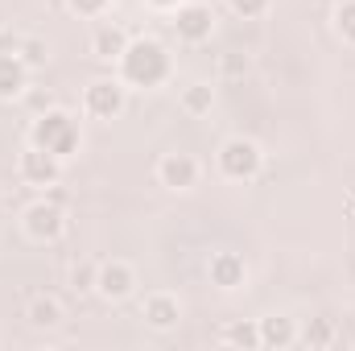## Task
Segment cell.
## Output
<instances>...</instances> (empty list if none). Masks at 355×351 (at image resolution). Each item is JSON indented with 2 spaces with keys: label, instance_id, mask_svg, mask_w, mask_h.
I'll return each mask as SVG.
<instances>
[{
  "label": "cell",
  "instance_id": "obj_1",
  "mask_svg": "<svg viewBox=\"0 0 355 351\" xmlns=\"http://www.w3.org/2000/svg\"><path fill=\"white\" fill-rule=\"evenodd\" d=\"M120 79L128 87H145V91L162 87L170 79V54H166V46L153 42V37L128 42V50L120 54Z\"/></svg>",
  "mask_w": 355,
  "mask_h": 351
},
{
  "label": "cell",
  "instance_id": "obj_2",
  "mask_svg": "<svg viewBox=\"0 0 355 351\" xmlns=\"http://www.w3.org/2000/svg\"><path fill=\"white\" fill-rule=\"evenodd\" d=\"M29 145H37V149H46V153H54V157L67 162L71 153H79L83 137H79V124H75L71 112L50 108V112H42V116L33 120V128H29Z\"/></svg>",
  "mask_w": 355,
  "mask_h": 351
},
{
  "label": "cell",
  "instance_id": "obj_3",
  "mask_svg": "<svg viewBox=\"0 0 355 351\" xmlns=\"http://www.w3.org/2000/svg\"><path fill=\"white\" fill-rule=\"evenodd\" d=\"M261 145L248 141V137H232L219 145V174L232 178V182H248V178L261 174Z\"/></svg>",
  "mask_w": 355,
  "mask_h": 351
},
{
  "label": "cell",
  "instance_id": "obj_4",
  "mask_svg": "<svg viewBox=\"0 0 355 351\" xmlns=\"http://www.w3.org/2000/svg\"><path fill=\"white\" fill-rule=\"evenodd\" d=\"M128 103V87L124 79H91L83 91V108H87L95 120H116Z\"/></svg>",
  "mask_w": 355,
  "mask_h": 351
},
{
  "label": "cell",
  "instance_id": "obj_5",
  "mask_svg": "<svg viewBox=\"0 0 355 351\" xmlns=\"http://www.w3.org/2000/svg\"><path fill=\"white\" fill-rule=\"evenodd\" d=\"M25 232H29V240H58L62 236V228H67V211H62V203H54V198H37V203H29L25 207Z\"/></svg>",
  "mask_w": 355,
  "mask_h": 351
},
{
  "label": "cell",
  "instance_id": "obj_6",
  "mask_svg": "<svg viewBox=\"0 0 355 351\" xmlns=\"http://www.w3.org/2000/svg\"><path fill=\"white\" fill-rule=\"evenodd\" d=\"M174 33L182 37V42H190V46H198V42H207L211 37V29H215V12L207 8V4H198V0H182L174 8Z\"/></svg>",
  "mask_w": 355,
  "mask_h": 351
},
{
  "label": "cell",
  "instance_id": "obj_7",
  "mask_svg": "<svg viewBox=\"0 0 355 351\" xmlns=\"http://www.w3.org/2000/svg\"><path fill=\"white\" fill-rule=\"evenodd\" d=\"M17 170H21V178H25L29 186H54L58 174H62V157H54V153L29 145V149L21 153V162H17Z\"/></svg>",
  "mask_w": 355,
  "mask_h": 351
},
{
  "label": "cell",
  "instance_id": "obj_8",
  "mask_svg": "<svg viewBox=\"0 0 355 351\" xmlns=\"http://www.w3.org/2000/svg\"><path fill=\"white\" fill-rule=\"evenodd\" d=\"M132 285H137V273H132L124 261H107V264H99V273H95V293H103L107 302L128 298Z\"/></svg>",
  "mask_w": 355,
  "mask_h": 351
},
{
  "label": "cell",
  "instance_id": "obj_9",
  "mask_svg": "<svg viewBox=\"0 0 355 351\" xmlns=\"http://www.w3.org/2000/svg\"><path fill=\"white\" fill-rule=\"evenodd\" d=\"M128 33L116 25V21H99L95 25V33H91V54L99 58V62H120V54L128 50Z\"/></svg>",
  "mask_w": 355,
  "mask_h": 351
},
{
  "label": "cell",
  "instance_id": "obj_10",
  "mask_svg": "<svg viewBox=\"0 0 355 351\" xmlns=\"http://www.w3.org/2000/svg\"><path fill=\"white\" fill-rule=\"evenodd\" d=\"M157 178H162V186H170V190H190V186L198 182V162H194L190 153H166L162 166H157Z\"/></svg>",
  "mask_w": 355,
  "mask_h": 351
},
{
  "label": "cell",
  "instance_id": "obj_11",
  "mask_svg": "<svg viewBox=\"0 0 355 351\" xmlns=\"http://www.w3.org/2000/svg\"><path fill=\"white\" fill-rule=\"evenodd\" d=\"M207 273H211V285H219V289H240L248 281V264L240 252H215Z\"/></svg>",
  "mask_w": 355,
  "mask_h": 351
},
{
  "label": "cell",
  "instance_id": "obj_12",
  "mask_svg": "<svg viewBox=\"0 0 355 351\" xmlns=\"http://www.w3.org/2000/svg\"><path fill=\"white\" fill-rule=\"evenodd\" d=\"M141 318L153 331H170V327H178V318H182V302H178L174 293H149L145 306H141Z\"/></svg>",
  "mask_w": 355,
  "mask_h": 351
},
{
  "label": "cell",
  "instance_id": "obj_13",
  "mask_svg": "<svg viewBox=\"0 0 355 351\" xmlns=\"http://www.w3.org/2000/svg\"><path fill=\"white\" fill-rule=\"evenodd\" d=\"M29 91V67L21 54H0V99H21Z\"/></svg>",
  "mask_w": 355,
  "mask_h": 351
},
{
  "label": "cell",
  "instance_id": "obj_14",
  "mask_svg": "<svg viewBox=\"0 0 355 351\" xmlns=\"http://www.w3.org/2000/svg\"><path fill=\"white\" fill-rule=\"evenodd\" d=\"M261 327V348H293L297 343V327H293V318H281V314H272V318H261L257 323Z\"/></svg>",
  "mask_w": 355,
  "mask_h": 351
},
{
  "label": "cell",
  "instance_id": "obj_15",
  "mask_svg": "<svg viewBox=\"0 0 355 351\" xmlns=\"http://www.w3.org/2000/svg\"><path fill=\"white\" fill-rule=\"evenodd\" d=\"M25 318H29L33 327H58V323H62V302L50 298V293H37V298L25 306Z\"/></svg>",
  "mask_w": 355,
  "mask_h": 351
},
{
  "label": "cell",
  "instance_id": "obj_16",
  "mask_svg": "<svg viewBox=\"0 0 355 351\" xmlns=\"http://www.w3.org/2000/svg\"><path fill=\"white\" fill-rule=\"evenodd\" d=\"M211 103H215V87H211V83H190V87L182 91V108H186L190 116H207Z\"/></svg>",
  "mask_w": 355,
  "mask_h": 351
},
{
  "label": "cell",
  "instance_id": "obj_17",
  "mask_svg": "<svg viewBox=\"0 0 355 351\" xmlns=\"http://www.w3.org/2000/svg\"><path fill=\"white\" fill-rule=\"evenodd\" d=\"M297 339H302L306 348H331V343H335V327H331L327 318H310Z\"/></svg>",
  "mask_w": 355,
  "mask_h": 351
},
{
  "label": "cell",
  "instance_id": "obj_18",
  "mask_svg": "<svg viewBox=\"0 0 355 351\" xmlns=\"http://www.w3.org/2000/svg\"><path fill=\"white\" fill-rule=\"evenodd\" d=\"M223 343H232V348H261V327H252V323H232V327L223 331Z\"/></svg>",
  "mask_w": 355,
  "mask_h": 351
},
{
  "label": "cell",
  "instance_id": "obj_19",
  "mask_svg": "<svg viewBox=\"0 0 355 351\" xmlns=\"http://www.w3.org/2000/svg\"><path fill=\"white\" fill-rule=\"evenodd\" d=\"M335 29H339L343 42L355 46V0H343V4L335 8Z\"/></svg>",
  "mask_w": 355,
  "mask_h": 351
},
{
  "label": "cell",
  "instance_id": "obj_20",
  "mask_svg": "<svg viewBox=\"0 0 355 351\" xmlns=\"http://www.w3.org/2000/svg\"><path fill=\"white\" fill-rule=\"evenodd\" d=\"M46 58H50V50H46V42L42 37H25L21 42V62L33 71V67H46Z\"/></svg>",
  "mask_w": 355,
  "mask_h": 351
},
{
  "label": "cell",
  "instance_id": "obj_21",
  "mask_svg": "<svg viewBox=\"0 0 355 351\" xmlns=\"http://www.w3.org/2000/svg\"><path fill=\"white\" fill-rule=\"evenodd\" d=\"M227 4H232V12H236V17L257 21V17H265V12H268V4H272V0H227Z\"/></svg>",
  "mask_w": 355,
  "mask_h": 351
},
{
  "label": "cell",
  "instance_id": "obj_22",
  "mask_svg": "<svg viewBox=\"0 0 355 351\" xmlns=\"http://www.w3.org/2000/svg\"><path fill=\"white\" fill-rule=\"evenodd\" d=\"M67 8L79 12V17H103L107 12V0H67Z\"/></svg>",
  "mask_w": 355,
  "mask_h": 351
},
{
  "label": "cell",
  "instance_id": "obj_23",
  "mask_svg": "<svg viewBox=\"0 0 355 351\" xmlns=\"http://www.w3.org/2000/svg\"><path fill=\"white\" fill-rule=\"evenodd\" d=\"M248 67H252V62H248L244 54H227V58L219 62V71H223L227 79H240V75H248Z\"/></svg>",
  "mask_w": 355,
  "mask_h": 351
},
{
  "label": "cell",
  "instance_id": "obj_24",
  "mask_svg": "<svg viewBox=\"0 0 355 351\" xmlns=\"http://www.w3.org/2000/svg\"><path fill=\"white\" fill-rule=\"evenodd\" d=\"M95 273H99V264H79V268L71 273V281H75L79 293H83V289H95Z\"/></svg>",
  "mask_w": 355,
  "mask_h": 351
},
{
  "label": "cell",
  "instance_id": "obj_25",
  "mask_svg": "<svg viewBox=\"0 0 355 351\" xmlns=\"http://www.w3.org/2000/svg\"><path fill=\"white\" fill-rule=\"evenodd\" d=\"M25 99H29V108H33V112H37V116H42V112H50V108H54V95H50V91H29V95H25Z\"/></svg>",
  "mask_w": 355,
  "mask_h": 351
},
{
  "label": "cell",
  "instance_id": "obj_26",
  "mask_svg": "<svg viewBox=\"0 0 355 351\" xmlns=\"http://www.w3.org/2000/svg\"><path fill=\"white\" fill-rule=\"evenodd\" d=\"M21 33H12V29H0V54H21Z\"/></svg>",
  "mask_w": 355,
  "mask_h": 351
},
{
  "label": "cell",
  "instance_id": "obj_27",
  "mask_svg": "<svg viewBox=\"0 0 355 351\" xmlns=\"http://www.w3.org/2000/svg\"><path fill=\"white\" fill-rule=\"evenodd\" d=\"M149 4H153V8H178L182 0H149Z\"/></svg>",
  "mask_w": 355,
  "mask_h": 351
}]
</instances>
